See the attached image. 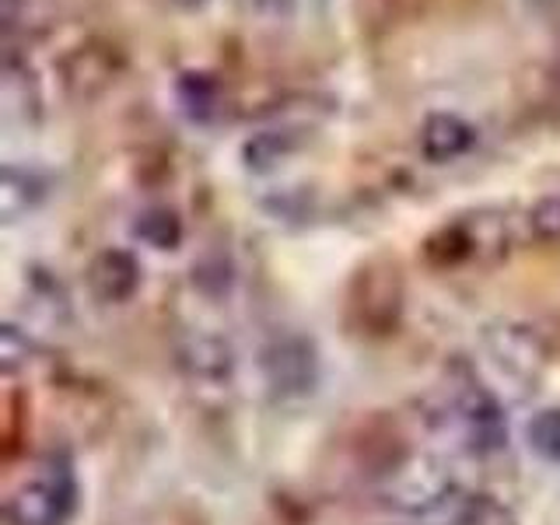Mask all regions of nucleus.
Wrapping results in <instances>:
<instances>
[{"instance_id":"f257e3e1","label":"nucleus","mask_w":560,"mask_h":525,"mask_svg":"<svg viewBox=\"0 0 560 525\" xmlns=\"http://www.w3.org/2000/svg\"><path fill=\"white\" fill-rule=\"evenodd\" d=\"M431 428L442 438H452V445L469 455H494L508 445V417L501 399L469 368H455L448 375L442 396L434 399Z\"/></svg>"},{"instance_id":"f03ea898","label":"nucleus","mask_w":560,"mask_h":525,"mask_svg":"<svg viewBox=\"0 0 560 525\" xmlns=\"http://www.w3.org/2000/svg\"><path fill=\"white\" fill-rule=\"evenodd\" d=\"M512 218L501 207H480L438 224L424 238V259L438 270L494 267L512 253Z\"/></svg>"},{"instance_id":"7ed1b4c3","label":"nucleus","mask_w":560,"mask_h":525,"mask_svg":"<svg viewBox=\"0 0 560 525\" xmlns=\"http://www.w3.org/2000/svg\"><path fill=\"white\" fill-rule=\"evenodd\" d=\"M78 504L74 463L63 452H46L11 487L4 501L8 525H63Z\"/></svg>"},{"instance_id":"20e7f679","label":"nucleus","mask_w":560,"mask_h":525,"mask_svg":"<svg viewBox=\"0 0 560 525\" xmlns=\"http://www.w3.org/2000/svg\"><path fill=\"white\" fill-rule=\"evenodd\" d=\"M455 494H459V483L452 480V469L428 452L402 455L382 477V501L417 522L434 518Z\"/></svg>"},{"instance_id":"39448f33","label":"nucleus","mask_w":560,"mask_h":525,"mask_svg":"<svg viewBox=\"0 0 560 525\" xmlns=\"http://www.w3.org/2000/svg\"><path fill=\"white\" fill-rule=\"evenodd\" d=\"M175 361L189 385V393L197 396L203 407H221L235 389V350L221 332L210 329H189L179 337L175 347Z\"/></svg>"},{"instance_id":"423d86ee","label":"nucleus","mask_w":560,"mask_h":525,"mask_svg":"<svg viewBox=\"0 0 560 525\" xmlns=\"http://www.w3.org/2000/svg\"><path fill=\"white\" fill-rule=\"evenodd\" d=\"M483 350L501 375L522 385H536L550 368L547 337L522 319H498L483 329Z\"/></svg>"},{"instance_id":"0eeeda50","label":"nucleus","mask_w":560,"mask_h":525,"mask_svg":"<svg viewBox=\"0 0 560 525\" xmlns=\"http://www.w3.org/2000/svg\"><path fill=\"white\" fill-rule=\"evenodd\" d=\"M259 364H262V378H267V385L280 399H302L315 389V382H319L315 347L308 337H302V332H294V329L273 332L259 350Z\"/></svg>"},{"instance_id":"6e6552de","label":"nucleus","mask_w":560,"mask_h":525,"mask_svg":"<svg viewBox=\"0 0 560 525\" xmlns=\"http://www.w3.org/2000/svg\"><path fill=\"white\" fill-rule=\"evenodd\" d=\"M350 308L358 312V323L364 329H393L402 308V280L396 262L375 259L361 267L354 277V291H350Z\"/></svg>"},{"instance_id":"1a4fd4ad","label":"nucleus","mask_w":560,"mask_h":525,"mask_svg":"<svg viewBox=\"0 0 560 525\" xmlns=\"http://www.w3.org/2000/svg\"><path fill=\"white\" fill-rule=\"evenodd\" d=\"M119 67H122V60L116 49L102 46V43H88V46L70 49L60 60V81L74 102H92L116 81Z\"/></svg>"},{"instance_id":"9d476101","label":"nucleus","mask_w":560,"mask_h":525,"mask_svg":"<svg viewBox=\"0 0 560 525\" xmlns=\"http://www.w3.org/2000/svg\"><path fill=\"white\" fill-rule=\"evenodd\" d=\"M140 288V262L127 249H102L88 262V291L102 305H122L130 302Z\"/></svg>"},{"instance_id":"9b49d317","label":"nucleus","mask_w":560,"mask_h":525,"mask_svg":"<svg viewBox=\"0 0 560 525\" xmlns=\"http://www.w3.org/2000/svg\"><path fill=\"white\" fill-rule=\"evenodd\" d=\"M472 144H477V130L455 113H431L420 127V154L434 165L459 162L463 154L472 151Z\"/></svg>"},{"instance_id":"f8f14e48","label":"nucleus","mask_w":560,"mask_h":525,"mask_svg":"<svg viewBox=\"0 0 560 525\" xmlns=\"http://www.w3.org/2000/svg\"><path fill=\"white\" fill-rule=\"evenodd\" d=\"M43 197H46V179L39 172L11 162L0 168V221L4 224L22 221L28 210L43 203Z\"/></svg>"},{"instance_id":"ddd939ff","label":"nucleus","mask_w":560,"mask_h":525,"mask_svg":"<svg viewBox=\"0 0 560 525\" xmlns=\"http://www.w3.org/2000/svg\"><path fill=\"white\" fill-rule=\"evenodd\" d=\"M175 98H179V109L189 122L207 127L221 116V81L207 70H186L175 81Z\"/></svg>"},{"instance_id":"4468645a","label":"nucleus","mask_w":560,"mask_h":525,"mask_svg":"<svg viewBox=\"0 0 560 525\" xmlns=\"http://www.w3.org/2000/svg\"><path fill=\"white\" fill-rule=\"evenodd\" d=\"M305 144V133L298 127H273V130H259L242 144V162L249 172H273L280 162Z\"/></svg>"},{"instance_id":"2eb2a0df","label":"nucleus","mask_w":560,"mask_h":525,"mask_svg":"<svg viewBox=\"0 0 560 525\" xmlns=\"http://www.w3.org/2000/svg\"><path fill=\"white\" fill-rule=\"evenodd\" d=\"M28 308L32 315H39L49 326H67L70 323V302L67 291L57 277H49L46 270L28 273Z\"/></svg>"},{"instance_id":"dca6fc26","label":"nucleus","mask_w":560,"mask_h":525,"mask_svg":"<svg viewBox=\"0 0 560 525\" xmlns=\"http://www.w3.org/2000/svg\"><path fill=\"white\" fill-rule=\"evenodd\" d=\"M133 238H140L151 249H175L183 242V218L175 214L172 207H148L140 210L137 221H133Z\"/></svg>"},{"instance_id":"f3484780","label":"nucleus","mask_w":560,"mask_h":525,"mask_svg":"<svg viewBox=\"0 0 560 525\" xmlns=\"http://www.w3.org/2000/svg\"><path fill=\"white\" fill-rule=\"evenodd\" d=\"M525 442L542 463H560V407H542L525 424Z\"/></svg>"},{"instance_id":"a211bd4d","label":"nucleus","mask_w":560,"mask_h":525,"mask_svg":"<svg viewBox=\"0 0 560 525\" xmlns=\"http://www.w3.org/2000/svg\"><path fill=\"white\" fill-rule=\"evenodd\" d=\"M455 525H518V518L494 494H466Z\"/></svg>"},{"instance_id":"6ab92c4d","label":"nucleus","mask_w":560,"mask_h":525,"mask_svg":"<svg viewBox=\"0 0 560 525\" xmlns=\"http://www.w3.org/2000/svg\"><path fill=\"white\" fill-rule=\"evenodd\" d=\"M35 358V340L32 332H25L18 323H8L0 329V368L4 375H18L22 368H28Z\"/></svg>"},{"instance_id":"aec40b11","label":"nucleus","mask_w":560,"mask_h":525,"mask_svg":"<svg viewBox=\"0 0 560 525\" xmlns=\"http://www.w3.org/2000/svg\"><path fill=\"white\" fill-rule=\"evenodd\" d=\"M525 228L536 242H560V192L539 197L525 214Z\"/></svg>"},{"instance_id":"412c9836","label":"nucleus","mask_w":560,"mask_h":525,"mask_svg":"<svg viewBox=\"0 0 560 525\" xmlns=\"http://www.w3.org/2000/svg\"><path fill=\"white\" fill-rule=\"evenodd\" d=\"M259 14L267 18H288L294 11V0H253Z\"/></svg>"},{"instance_id":"4be33fe9","label":"nucleus","mask_w":560,"mask_h":525,"mask_svg":"<svg viewBox=\"0 0 560 525\" xmlns=\"http://www.w3.org/2000/svg\"><path fill=\"white\" fill-rule=\"evenodd\" d=\"M18 11H22V0H0V22H4V35L11 39L18 28Z\"/></svg>"},{"instance_id":"5701e85b","label":"nucleus","mask_w":560,"mask_h":525,"mask_svg":"<svg viewBox=\"0 0 560 525\" xmlns=\"http://www.w3.org/2000/svg\"><path fill=\"white\" fill-rule=\"evenodd\" d=\"M175 8H183V11H200V8H207L210 0H172Z\"/></svg>"}]
</instances>
